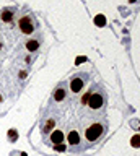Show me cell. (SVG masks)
<instances>
[{"mask_svg":"<svg viewBox=\"0 0 140 156\" xmlns=\"http://www.w3.org/2000/svg\"><path fill=\"white\" fill-rule=\"evenodd\" d=\"M62 140H64V133H62V130H54L51 135V141L52 143H62Z\"/></svg>","mask_w":140,"mask_h":156,"instance_id":"6","label":"cell"},{"mask_svg":"<svg viewBox=\"0 0 140 156\" xmlns=\"http://www.w3.org/2000/svg\"><path fill=\"white\" fill-rule=\"evenodd\" d=\"M81 88H83V80L80 76H75L70 83V90L74 93H78V91H81Z\"/></svg>","mask_w":140,"mask_h":156,"instance_id":"4","label":"cell"},{"mask_svg":"<svg viewBox=\"0 0 140 156\" xmlns=\"http://www.w3.org/2000/svg\"><path fill=\"white\" fill-rule=\"evenodd\" d=\"M0 47H2V46H0Z\"/></svg>","mask_w":140,"mask_h":156,"instance_id":"16","label":"cell"},{"mask_svg":"<svg viewBox=\"0 0 140 156\" xmlns=\"http://www.w3.org/2000/svg\"><path fill=\"white\" fill-rule=\"evenodd\" d=\"M104 104V99L103 96L99 94V93H91L90 99H88V106L91 107V109H101Z\"/></svg>","mask_w":140,"mask_h":156,"instance_id":"3","label":"cell"},{"mask_svg":"<svg viewBox=\"0 0 140 156\" xmlns=\"http://www.w3.org/2000/svg\"><path fill=\"white\" fill-rule=\"evenodd\" d=\"M12 18H13V13L10 12V10H5V12L2 13V20H3V21H12Z\"/></svg>","mask_w":140,"mask_h":156,"instance_id":"9","label":"cell"},{"mask_svg":"<svg viewBox=\"0 0 140 156\" xmlns=\"http://www.w3.org/2000/svg\"><path fill=\"white\" fill-rule=\"evenodd\" d=\"M130 143H132V146H140V135H135V136H132Z\"/></svg>","mask_w":140,"mask_h":156,"instance_id":"11","label":"cell"},{"mask_svg":"<svg viewBox=\"0 0 140 156\" xmlns=\"http://www.w3.org/2000/svg\"><path fill=\"white\" fill-rule=\"evenodd\" d=\"M26 47H28V51H36V49L38 47H39V42H38V41H30V42H28L26 44Z\"/></svg>","mask_w":140,"mask_h":156,"instance_id":"10","label":"cell"},{"mask_svg":"<svg viewBox=\"0 0 140 156\" xmlns=\"http://www.w3.org/2000/svg\"><path fill=\"white\" fill-rule=\"evenodd\" d=\"M18 26H20L21 33L23 34H31L34 31V23H33V18L31 16H25L20 20V23H18Z\"/></svg>","mask_w":140,"mask_h":156,"instance_id":"2","label":"cell"},{"mask_svg":"<svg viewBox=\"0 0 140 156\" xmlns=\"http://www.w3.org/2000/svg\"><path fill=\"white\" fill-rule=\"evenodd\" d=\"M95 23H96V26H104V24H106L104 15H96V16H95Z\"/></svg>","mask_w":140,"mask_h":156,"instance_id":"8","label":"cell"},{"mask_svg":"<svg viewBox=\"0 0 140 156\" xmlns=\"http://www.w3.org/2000/svg\"><path fill=\"white\" fill-rule=\"evenodd\" d=\"M104 133V127L101 125V124H91L88 129H86L85 132V136H86V140L88 141H96V140H99L101 138V135Z\"/></svg>","mask_w":140,"mask_h":156,"instance_id":"1","label":"cell"},{"mask_svg":"<svg viewBox=\"0 0 140 156\" xmlns=\"http://www.w3.org/2000/svg\"><path fill=\"white\" fill-rule=\"evenodd\" d=\"M56 148L59 150V151H65V145H60V143H59V145L56 146Z\"/></svg>","mask_w":140,"mask_h":156,"instance_id":"15","label":"cell"},{"mask_svg":"<svg viewBox=\"0 0 140 156\" xmlns=\"http://www.w3.org/2000/svg\"><path fill=\"white\" fill-rule=\"evenodd\" d=\"M64 98H65V91L62 90V88L56 90V93H54V99H56V101H62Z\"/></svg>","mask_w":140,"mask_h":156,"instance_id":"7","label":"cell"},{"mask_svg":"<svg viewBox=\"0 0 140 156\" xmlns=\"http://www.w3.org/2000/svg\"><path fill=\"white\" fill-rule=\"evenodd\" d=\"M90 96H91V93H86V94L81 98V104H86V102H88V99H90Z\"/></svg>","mask_w":140,"mask_h":156,"instance_id":"14","label":"cell"},{"mask_svg":"<svg viewBox=\"0 0 140 156\" xmlns=\"http://www.w3.org/2000/svg\"><path fill=\"white\" fill-rule=\"evenodd\" d=\"M8 138H10L12 141H15V140L18 138V133H16V130H13V129H12L10 132H8Z\"/></svg>","mask_w":140,"mask_h":156,"instance_id":"12","label":"cell"},{"mask_svg":"<svg viewBox=\"0 0 140 156\" xmlns=\"http://www.w3.org/2000/svg\"><path fill=\"white\" fill-rule=\"evenodd\" d=\"M52 127H54V120H49V122H47V125L44 127V132H51Z\"/></svg>","mask_w":140,"mask_h":156,"instance_id":"13","label":"cell"},{"mask_svg":"<svg viewBox=\"0 0 140 156\" xmlns=\"http://www.w3.org/2000/svg\"><path fill=\"white\" fill-rule=\"evenodd\" d=\"M67 140H69L70 145H78L80 143V135L77 130H70L69 135H67Z\"/></svg>","mask_w":140,"mask_h":156,"instance_id":"5","label":"cell"}]
</instances>
